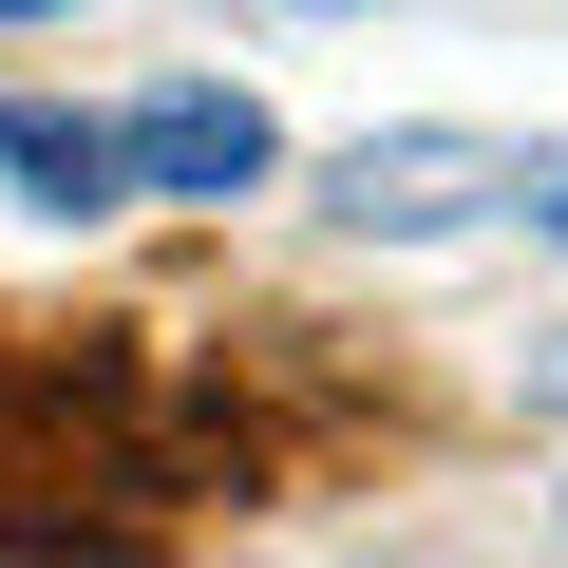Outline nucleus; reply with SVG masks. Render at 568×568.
I'll return each instance as SVG.
<instances>
[{"mask_svg":"<svg viewBox=\"0 0 568 568\" xmlns=\"http://www.w3.org/2000/svg\"><path fill=\"white\" fill-rule=\"evenodd\" d=\"M511 190H530L511 133H361V152L323 171V209H342V227H398V246H417V227H474V209H511Z\"/></svg>","mask_w":568,"mask_h":568,"instance_id":"nucleus-1","label":"nucleus"},{"mask_svg":"<svg viewBox=\"0 0 568 568\" xmlns=\"http://www.w3.org/2000/svg\"><path fill=\"white\" fill-rule=\"evenodd\" d=\"M114 171H133V190H171V209H227V190H265V171H284V133H265V95L171 77V95H133V114H114Z\"/></svg>","mask_w":568,"mask_h":568,"instance_id":"nucleus-2","label":"nucleus"},{"mask_svg":"<svg viewBox=\"0 0 568 568\" xmlns=\"http://www.w3.org/2000/svg\"><path fill=\"white\" fill-rule=\"evenodd\" d=\"M0 171H20L39 209H114V114H39V95H0Z\"/></svg>","mask_w":568,"mask_h":568,"instance_id":"nucleus-3","label":"nucleus"},{"mask_svg":"<svg viewBox=\"0 0 568 568\" xmlns=\"http://www.w3.org/2000/svg\"><path fill=\"white\" fill-rule=\"evenodd\" d=\"M511 209H530V227L568 246V152H530V190H511Z\"/></svg>","mask_w":568,"mask_h":568,"instance_id":"nucleus-4","label":"nucleus"},{"mask_svg":"<svg viewBox=\"0 0 568 568\" xmlns=\"http://www.w3.org/2000/svg\"><path fill=\"white\" fill-rule=\"evenodd\" d=\"M530 398H549V417H568V342H549V361H530Z\"/></svg>","mask_w":568,"mask_h":568,"instance_id":"nucleus-5","label":"nucleus"},{"mask_svg":"<svg viewBox=\"0 0 568 568\" xmlns=\"http://www.w3.org/2000/svg\"><path fill=\"white\" fill-rule=\"evenodd\" d=\"M265 20H323V0H265Z\"/></svg>","mask_w":568,"mask_h":568,"instance_id":"nucleus-6","label":"nucleus"},{"mask_svg":"<svg viewBox=\"0 0 568 568\" xmlns=\"http://www.w3.org/2000/svg\"><path fill=\"white\" fill-rule=\"evenodd\" d=\"M0 20H58V0H0Z\"/></svg>","mask_w":568,"mask_h":568,"instance_id":"nucleus-7","label":"nucleus"}]
</instances>
